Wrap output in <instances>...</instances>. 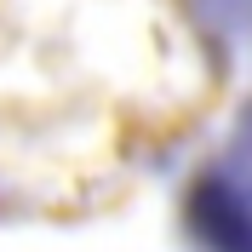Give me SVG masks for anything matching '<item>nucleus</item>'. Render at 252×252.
I'll return each mask as SVG.
<instances>
[{"label":"nucleus","mask_w":252,"mask_h":252,"mask_svg":"<svg viewBox=\"0 0 252 252\" xmlns=\"http://www.w3.org/2000/svg\"><path fill=\"white\" fill-rule=\"evenodd\" d=\"M178 235L189 252H252V97L189 160L178 184Z\"/></svg>","instance_id":"1"},{"label":"nucleus","mask_w":252,"mask_h":252,"mask_svg":"<svg viewBox=\"0 0 252 252\" xmlns=\"http://www.w3.org/2000/svg\"><path fill=\"white\" fill-rule=\"evenodd\" d=\"M247 34H252V0H247Z\"/></svg>","instance_id":"2"}]
</instances>
